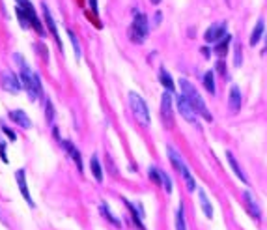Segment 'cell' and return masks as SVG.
<instances>
[{
    "mask_svg": "<svg viewBox=\"0 0 267 230\" xmlns=\"http://www.w3.org/2000/svg\"><path fill=\"white\" fill-rule=\"evenodd\" d=\"M15 60H17L19 70H21V83H23L26 94L34 101V99H37V97L41 96V81H39V75L28 68V64L23 60L21 54H15Z\"/></svg>",
    "mask_w": 267,
    "mask_h": 230,
    "instance_id": "1",
    "label": "cell"
},
{
    "mask_svg": "<svg viewBox=\"0 0 267 230\" xmlns=\"http://www.w3.org/2000/svg\"><path fill=\"white\" fill-rule=\"evenodd\" d=\"M180 86H182V94L189 99V103L194 107L196 114L202 116V118L207 122L213 120V116H211V112H209V109H207V105L204 103V99H202V96H200V92L194 88L193 83L187 81V79H180Z\"/></svg>",
    "mask_w": 267,
    "mask_h": 230,
    "instance_id": "2",
    "label": "cell"
},
{
    "mask_svg": "<svg viewBox=\"0 0 267 230\" xmlns=\"http://www.w3.org/2000/svg\"><path fill=\"white\" fill-rule=\"evenodd\" d=\"M129 105H131L134 118L140 122L142 125H150V109H148L144 99L138 96L136 92H129Z\"/></svg>",
    "mask_w": 267,
    "mask_h": 230,
    "instance_id": "3",
    "label": "cell"
},
{
    "mask_svg": "<svg viewBox=\"0 0 267 230\" xmlns=\"http://www.w3.org/2000/svg\"><path fill=\"white\" fill-rule=\"evenodd\" d=\"M148 32H150V26H148V19L142 13H136L131 23V30H129V36L133 39L134 43H144L146 37H148Z\"/></svg>",
    "mask_w": 267,
    "mask_h": 230,
    "instance_id": "4",
    "label": "cell"
},
{
    "mask_svg": "<svg viewBox=\"0 0 267 230\" xmlns=\"http://www.w3.org/2000/svg\"><path fill=\"white\" fill-rule=\"evenodd\" d=\"M0 83H2V88L6 90V92H10V94H19L21 92V79H17V75L10 70H4V71L0 73Z\"/></svg>",
    "mask_w": 267,
    "mask_h": 230,
    "instance_id": "5",
    "label": "cell"
},
{
    "mask_svg": "<svg viewBox=\"0 0 267 230\" xmlns=\"http://www.w3.org/2000/svg\"><path fill=\"white\" fill-rule=\"evenodd\" d=\"M161 116L167 127H172L174 124V109H172V92H165L163 99H161Z\"/></svg>",
    "mask_w": 267,
    "mask_h": 230,
    "instance_id": "6",
    "label": "cell"
},
{
    "mask_svg": "<svg viewBox=\"0 0 267 230\" xmlns=\"http://www.w3.org/2000/svg\"><path fill=\"white\" fill-rule=\"evenodd\" d=\"M17 4H19V8H23L24 12L28 13L30 23H32V28L36 30L39 36H45V30H43V26H41V23H39L37 13H36V10H34V6L30 4V0H17Z\"/></svg>",
    "mask_w": 267,
    "mask_h": 230,
    "instance_id": "7",
    "label": "cell"
},
{
    "mask_svg": "<svg viewBox=\"0 0 267 230\" xmlns=\"http://www.w3.org/2000/svg\"><path fill=\"white\" fill-rule=\"evenodd\" d=\"M176 103H178V110H180V114H182L183 118L187 122H191V124H196V110L189 103V99L182 94V96L176 97Z\"/></svg>",
    "mask_w": 267,
    "mask_h": 230,
    "instance_id": "8",
    "label": "cell"
},
{
    "mask_svg": "<svg viewBox=\"0 0 267 230\" xmlns=\"http://www.w3.org/2000/svg\"><path fill=\"white\" fill-rule=\"evenodd\" d=\"M224 36H226V23H215L206 30L204 39H206L207 43H217Z\"/></svg>",
    "mask_w": 267,
    "mask_h": 230,
    "instance_id": "9",
    "label": "cell"
},
{
    "mask_svg": "<svg viewBox=\"0 0 267 230\" xmlns=\"http://www.w3.org/2000/svg\"><path fill=\"white\" fill-rule=\"evenodd\" d=\"M15 180H17V185H19V189H21V195L24 196V200L28 202V206L34 208V200H32V196H30V191H28V185H26V176H24V170H17L15 172Z\"/></svg>",
    "mask_w": 267,
    "mask_h": 230,
    "instance_id": "10",
    "label": "cell"
},
{
    "mask_svg": "<svg viewBox=\"0 0 267 230\" xmlns=\"http://www.w3.org/2000/svg\"><path fill=\"white\" fill-rule=\"evenodd\" d=\"M41 12H43V19H45V24L49 26L50 34L54 36V39H56V43H58V47L62 49V41H60V36H58V28H56V23H54L52 15H50V12H49L47 4H41Z\"/></svg>",
    "mask_w": 267,
    "mask_h": 230,
    "instance_id": "11",
    "label": "cell"
},
{
    "mask_svg": "<svg viewBox=\"0 0 267 230\" xmlns=\"http://www.w3.org/2000/svg\"><path fill=\"white\" fill-rule=\"evenodd\" d=\"M228 107L234 114H237L241 110V90L239 86H232L230 88V96H228Z\"/></svg>",
    "mask_w": 267,
    "mask_h": 230,
    "instance_id": "12",
    "label": "cell"
},
{
    "mask_svg": "<svg viewBox=\"0 0 267 230\" xmlns=\"http://www.w3.org/2000/svg\"><path fill=\"white\" fill-rule=\"evenodd\" d=\"M243 198H245V202H247V210H249V213H250L256 221H260V217H262V212H260V206H258V202L254 200L252 193L247 189V191L243 193Z\"/></svg>",
    "mask_w": 267,
    "mask_h": 230,
    "instance_id": "13",
    "label": "cell"
},
{
    "mask_svg": "<svg viewBox=\"0 0 267 230\" xmlns=\"http://www.w3.org/2000/svg\"><path fill=\"white\" fill-rule=\"evenodd\" d=\"M64 144V148L67 150V154L71 156V159L75 161V165H77V169H79V172H83L84 170V167H83V158H81V152L73 146V142H69V141H66V142H62Z\"/></svg>",
    "mask_w": 267,
    "mask_h": 230,
    "instance_id": "14",
    "label": "cell"
},
{
    "mask_svg": "<svg viewBox=\"0 0 267 230\" xmlns=\"http://www.w3.org/2000/svg\"><path fill=\"white\" fill-rule=\"evenodd\" d=\"M226 158H228V165H230V169L234 170V174H235L243 183H249L247 176H245V172H243V169L239 167V163H237V159L234 158V154H232V152H226Z\"/></svg>",
    "mask_w": 267,
    "mask_h": 230,
    "instance_id": "15",
    "label": "cell"
},
{
    "mask_svg": "<svg viewBox=\"0 0 267 230\" xmlns=\"http://www.w3.org/2000/svg\"><path fill=\"white\" fill-rule=\"evenodd\" d=\"M10 118H12L15 124H19L21 127H24V129H28V127L32 125V122H30V118L26 116L24 110H12V112H10Z\"/></svg>",
    "mask_w": 267,
    "mask_h": 230,
    "instance_id": "16",
    "label": "cell"
},
{
    "mask_svg": "<svg viewBox=\"0 0 267 230\" xmlns=\"http://www.w3.org/2000/svg\"><path fill=\"white\" fill-rule=\"evenodd\" d=\"M198 198H200V206L204 210V215L207 219H213V206H211V202H209V198H207L204 189H198Z\"/></svg>",
    "mask_w": 267,
    "mask_h": 230,
    "instance_id": "17",
    "label": "cell"
},
{
    "mask_svg": "<svg viewBox=\"0 0 267 230\" xmlns=\"http://www.w3.org/2000/svg\"><path fill=\"white\" fill-rule=\"evenodd\" d=\"M264 32H266V21H264V19H258L254 30H252V36H250V45H252V47L258 45V41L264 37Z\"/></svg>",
    "mask_w": 267,
    "mask_h": 230,
    "instance_id": "18",
    "label": "cell"
},
{
    "mask_svg": "<svg viewBox=\"0 0 267 230\" xmlns=\"http://www.w3.org/2000/svg\"><path fill=\"white\" fill-rule=\"evenodd\" d=\"M159 81H161V85L165 86L168 92H174L176 90V85H174V79L168 75V71L165 70V68H161L159 70Z\"/></svg>",
    "mask_w": 267,
    "mask_h": 230,
    "instance_id": "19",
    "label": "cell"
},
{
    "mask_svg": "<svg viewBox=\"0 0 267 230\" xmlns=\"http://www.w3.org/2000/svg\"><path fill=\"white\" fill-rule=\"evenodd\" d=\"M230 43H232V36H226L222 37L220 41H217V47H215V53H217L220 58H224L226 54H228V47H230Z\"/></svg>",
    "mask_w": 267,
    "mask_h": 230,
    "instance_id": "20",
    "label": "cell"
},
{
    "mask_svg": "<svg viewBox=\"0 0 267 230\" xmlns=\"http://www.w3.org/2000/svg\"><path fill=\"white\" fill-rule=\"evenodd\" d=\"M90 169H92V174H94V178H96L97 182L99 183L103 182V169H101V163H99L97 156H94L92 161H90Z\"/></svg>",
    "mask_w": 267,
    "mask_h": 230,
    "instance_id": "21",
    "label": "cell"
},
{
    "mask_svg": "<svg viewBox=\"0 0 267 230\" xmlns=\"http://www.w3.org/2000/svg\"><path fill=\"white\" fill-rule=\"evenodd\" d=\"M99 213H101V215H105V217H107V221H109V223H112L114 227H118V229L121 227V223L116 217H114L112 213H110V212H109V206H107L105 202H101V204H99Z\"/></svg>",
    "mask_w": 267,
    "mask_h": 230,
    "instance_id": "22",
    "label": "cell"
},
{
    "mask_svg": "<svg viewBox=\"0 0 267 230\" xmlns=\"http://www.w3.org/2000/svg\"><path fill=\"white\" fill-rule=\"evenodd\" d=\"M17 17H19V24H21L23 28H30V26H32L30 17H28V13L24 12L23 8H17Z\"/></svg>",
    "mask_w": 267,
    "mask_h": 230,
    "instance_id": "23",
    "label": "cell"
},
{
    "mask_svg": "<svg viewBox=\"0 0 267 230\" xmlns=\"http://www.w3.org/2000/svg\"><path fill=\"white\" fill-rule=\"evenodd\" d=\"M204 86L209 94H215V79H213V71H207L204 75Z\"/></svg>",
    "mask_w": 267,
    "mask_h": 230,
    "instance_id": "24",
    "label": "cell"
},
{
    "mask_svg": "<svg viewBox=\"0 0 267 230\" xmlns=\"http://www.w3.org/2000/svg\"><path fill=\"white\" fill-rule=\"evenodd\" d=\"M234 66H235V68L241 66V45H239L237 39L234 41Z\"/></svg>",
    "mask_w": 267,
    "mask_h": 230,
    "instance_id": "25",
    "label": "cell"
},
{
    "mask_svg": "<svg viewBox=\"0 0 267 230\" xmlns=\"http://www.w3.org/2000/svg\"><path fill=\"white\" fill-rule=\"evenodd\" d=\"M67 36L71 39V45H73V53H75V58L77 60H81V45H79V41H77V37L73 34L71 30H67Z\"/></svg>",
    "mask_w": 267,
    "mask_h": 230,
    "instance_id": "26",
    "label": "cell"
},
{
    "mask_svg": "<svg viewBox=\"0 0 267 230\" xmlns=\"http://www.w3.org/2000/svg\"><path fill=\"white\" fill-rule=\"evenodd\" d=\"M176 230H187L185 229V217H183V208L182 206L176 210Z\"/></svg>",
    "mask_w": 267,
    "mask_h": 230,
    "instance_id": "27",
    "label": "cell"
},
{
    "mask_svg": "<svg viewBox=\"0 0 267 230\" xmlns=\"http://www.w3.org/2000/svg\"><path fill=\"white\" fill-rule=\"evenodd\" d=\"M163 185H165V191L167 193H172V180L167 172H163Z\"/></svg>",
    "mask_w": 267,
    "mask_h": 230,
    "instance_id": "28",
    "label": "cell"
},
{
    "mask_svg": "<svg viewBox=\"0 0 267 230\" xmlns=\"http://www.w3.org/2000/svg\"><path fill=\"white\" fill-rule=\"evenodd\" d=\"M45 110H47V122H49V124H52L54 110H52V103H50V99H47V103H45Z\"/></svg>",
    "mask_w": 267,
    "mask_h": 230,
    "instance_id": "29",
    "label": "cell"
},
{
    "mask_svg": "<svg viewBox=\"0 0 267 230\" xmlns=\"http://www.w3.org/2000/svg\"><path fill=\"white\" fill-rule=\"evenodd\" d=\"M217 71H218V73H222V75L226 73V70H224V62H222V60H218V62H217Z\"/></svg>",
    "mask_w": 267,
    "mask_h": 230,
    "instance_id": "30",
    "label": "cell"
},
{
    "mask_svg": "<svg viewBox=\"0 0 267 230\" xmlns=\"http://www.w3.org/2000/svg\"><path fill=\"white\" fill-rule=\"evenodd\" d=\"M2 129H4V133L8 135V137H10V139H12V141H15V133H13V131H10V129H8V127H2Z\"/></svg>",
    "mask_w": 267,
    "mask_h": 230,
    "instance_id": "31",
    "label": "cell"
},
{
    "mask_svg": "<svg viewBox=\"0 0 267 230\" xmlns=\"http://www.w3.org/2000/svg\"><path fill=\"white\" fill-rule=\"evenodd\" d=\"M90 8L94 13H97V0H90Z\"/></svg>",
    "mask_w": 267,
    "mask_h": 230,
    "instance_id": "32",
    "label": "cell"
},
{
    "mask_svg": "<svg viewBox=\"0 0 267 230\" xmlns=\"http://www.w3.org/2000/svg\"><path fill=\"white\" fill-rule=\"evenodd\" d=\"M202 54H204V56L207 58V56H209V49H207V47H202Z\"/></svg>",
    "mask_w": 267,
    "mask_h": 230,
    "instance_id": "33",
    "label": "cell"
},
{
    "mask_svg": "<svg viewBox=\"0 0 267 230\" xmlns=\"http://www.w3.org/2000/svg\"><path fill=\"white\" fill-rule=\"evenodd\" d=\"M262 54H267V36H266V47L262 49Z\"/></svg>",
    "mask_w": 267,
    "mask_h": 230,
    "instance_id": "34",
    "label": "cell"
},
{
    "mask_svg": "<svg viewBox=\"0 0 267 230\" xmlns=\"http://www.w3.org/2000/svg\"><path fill=\"white\" fill-rule=\"evenodd\" d=\"M159 2H161V0H151V4H159Z\"/></svg>",
    "mask_w": 267,
    "mask_h": 230,
    "instance_id": "35",
    "label": "cell"
},
{
    "mask_svg": "<svg viewBox=\"0 0 267 230\" xmlns=\"http://www.w3.org/2000/svg\"><path fill=\"white\" fill-rule=\"evenodd\" d=\"M226 2H230V0H226Z\"/></svg>",
    "mask_w": 267,
    "mask_h": 230,
    "instance_id": "36",
    "label": "cell"
}]
</instances>
